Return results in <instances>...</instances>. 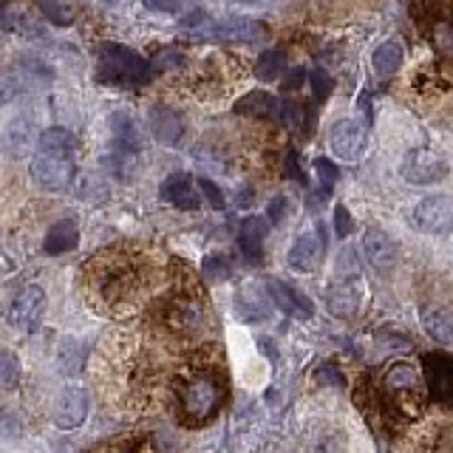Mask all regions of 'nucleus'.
Returning a JSON list of instances; mask_svg holds the SVG:
<instances>
[{
	"label": "nucleus",
	"mask_w": 453,
	"mask_h": 453,
	"mask_svg": "<svg viewBox=\"0 0 453 453\" xmlns=\"http://www.w3.org/2000/svg\"><path fill=\"white\" fill-rule=\"evenodd\" d=\"M283 71H287V54L283 51H264L258 57V63H255V77L261 82H275Z\"/></svg>",
	"instance_id": "nucleus-29"
},
{
	"label": "nucleus",
	"mask_w": 453,
	"mask_h": 453,
	"mask_svg": "<svg viewBox=\"0 0 453 453\" xmlns=\"http://www.w3.org/2000/svg\"><path fill=\"white\" fill-rule=\"evenodd\" d=\"M230 396V377L219 349L202 346L179 360L170 380L165 408L181 428L196 431L216 419Z\"/></svg>",
	"instance_id": "nucleus-2"
},
{
	"label": "nucleus",
	"mask_w": 453,
	"mask_h": 453,
	"mask_svg": "<svg viewBox=\"0 0 453 453\" xmlns=\"http://www.w3.org/2000/svg\"><path fill=\"white\" fill-rule=\"evenodd\" d=\"M42 311H46V292L35 283L23 287L9 306V326L23 334H32L42 320Z\"/></svg>",
	"instance_id": "nucleus-13"
},
{
	"label": "nucleus",
	"mask_w": 453,
	"mask_h": 453,
	"mask_svg": "<svg viewBox=\"0 0 453 453\" xmlns=\"http://www.w3.org/2000/svg\"><path fill=\"white\" fill-rule=\"evenodd\" d=\"M80 244V226L74 219H60L51 224V230L46 233L42 241V252L46 255H63L68 250H74Z\"/></svg>",
	"instance_id": "nucleus-23"
},
{
	"label": "nucleus",
	"mask_w": 453,
	"mask_h": 453,
	"mask_svg": "<svg viewBox=\"0 0 453 453\" xmlns=\"http://www.w3.org/2000/svg\"><path fill=\"white\" fill-rule=\"evenodd\" d=\"M85 417H88V394L77 386L65 388L60 403H57V425H60L63 431H71V428H80Z\"/></svg>",
	"instance_id": "nucleus-19"
},
{
	"label": "nucleus",
	"mask_w": 453,
	"mask_h": 453,
	"mask_svg": "<svg viewBox=\"0 0 453 453\" xmlns=\"http://www.w3.org/2000/svg\"><path fill=\"white\" fill-rule=\"evenodd\" d=\"M153 80V65L125 46H105L96 57V82L111 88H142Z\"/></svg>",
	"instance_id": "nucleus-7"
},
{
	"label": "nucleus",
	"mask_w": 453,
	"mask_h": 453,
	"mask_svg": "<svg viewBox=\"0 0 453 453\" xmlns=\"http://www.w3.org/2000/svg\"><path fill=\"white\" fill-rule=\"evenodd\" d=\"M315 170H318V181H320V193H332V188H334V181H337V167H334V162H329V159H320L315 162Z\"/></svg>",
	"instance_id": "nucleus-34"
},
{
	"label": "nucleus",
	"mask_w": 453,
	"mask_h": 453,
	"mask_svg": "<svg viewBox=\"0 0 453 453\" xmlns=\"http://www.w3.org/2000/svg\"><path fill=\"white\" fill-rule=\"evenodd\" d=\"M368 145V131L357 119H340L329 131V148L340 162H357L365 153Z\"/></svg>",
	"instance_id": "nucleus-14"
},
{
	"label": "nucleus",
	"mask_w": 453,
	"mask_h": 453,
	"mask_svg": "<svg viewBox=\"0 0 453 453\" xmlns=\"http://www.w3.org/2000/svg\"><path fill=\"white\" fill-rule=\"evenodd\" d=\"M85 297L96 311L117 315L153 292V266L134 247H108L82 266Z\"/></svg>",
	"instance_id": "nucleus-3"
},
{
	"label": "nucleus",
	"mask_w": 453,
	"mask_h": 453,
	"mask_svg": "<svg viewBox=\"0 0 453 453\" xmlns=\"http://www.w3.org/2000/svg\"><path fill=\"white\" fill-rule=\"evenodd\" d=\"M210 320L207 297L196 283H173L165 297L156 303V323L162 326L165 334H173L179 340L202 337Z\"/></svg>",
	"instance_id": "nucleus-5"
},
{
	"label": "nucleus",
	"mask_w": 453,
	"mask_h": 453,
	"mask_svg": "<svg viewBox=\"0 0 453 453\" xmlns=\"http://www.w3.org/2000/svg\"><path fill=\"white\" fill-rule=\"evenodd\" d=\"M40 12L46 14V20L57 23V26H71L74 23V14H71L65 0H37Z\"/></svg>",
	"instance_id": "nucleus-31"
},
{
	"label": "nucleus",
	"mask_w": 453,
	"mask_h": 453,
	"mask_svg": "<svg viewBox=\"0 0 453 453\" xmlns=\"http://www.w3.org/2000/svg\"><path fill=\"white\" fill-rule=\"evenodd\" d=\"M425 382H428L431 403L453 411V357L442 351H431L422 357Z\"/></svg>",
	"instance_id": "nucleus-11"
},
{
	"label": "nucleus",
	"mask_w": 453,
	"mask_h": 453,
	"mask_svg": "<svg viewBox=\"0 0 453 453\" xmlns=\"http://www.w3.org/2000/svg\"><path fill=\"white\" fill-rule=\"evenodd\" d=\"M184 4H188V0H145L148 9H153V12H167V14L181 12Z\"/></svg>",
	"instance_id": "nucleus-39"
},
{
	"label": "nucleus",
	"mask_w": 453,
	"mask_h": 453,
	"mask_svg": "<svg viewBox=\"0 0 453 453\" xmlns=\"http://www.w3.org/2000/svg\"><path fill=\"white\" fill-rule=\"evenodd\" d=\"M448 173V162L431 148H414L400 165V176L411 184H439Z\"/></svg>",
	"instance_id": "nucleus-12"
},
{
	"label": "nucleus",
	"mask_w": 453,
	"mask_h": 453,
	"mask_svg": "<svg viewBox=\"0 0 453 453\" xmlns=\"http://www.w3.org/2000/svg\"><path fill=\"white\" fill-rule=\"evenodd\" d=\"M309 82H311V94H315V103L318 105L326 103V99H329V94H332V88H334V80L326 74L323 68H315L309 74Z\"/></svg>",
	"instance_id": "nucleus-33"
},
{
	"label": "nucleus",
	"mask_w": 453,
	"mask_h": 453,
	"mask_svg": "<svg viewBox=\"0 0 453 453\" xmlns=\"http://www.w3.org/2000/svg\"><path fill=\"white\" fill-rule=\"evenodd\" d=\"M235 111L238 113H250V117H258V119H266V122H275V125H283L287 122V103L266 91H252L247 96H241L235 103Z\"/></svg>",
	"instance_id": "nucleus-17"
},
{
	"label": "nucleus",
	"mask_w": 453,
	"mask_h": 453,
	"mask_svg": "<svg viewBox=\"0 0 453 453\" xmlns=\"http://www.w3.org/2000/svg\"><path fill=\"white\" fill-rule=\"evenodd\" d=\"M18 380H20L18 357H14L12 351H4V357H0V386L6 391H14L18 388Z\"/></svg>",
	"instance_id": "nucleus-32"
},
{
	"label": "nucleus",
	"mask_w": 453,
	"mask_h": 453,
	"mask_svg": "<svg viewBox=\"0 0 453 453\" xmlns=\"http://www.w3.org/2000/svg\"><path fill=\"white\" fill-rule=\"evenodd\" d=\"M198 190L204 193L207 204H210L212 210H224V207H226V202H224V193L216 188V181H210V179H198Z\"/></svg>",
	"instance_id": "nucleus-36"
},
{
	"label": "nucleus",
	"mask_w": 453,
	"mask_h": 453,
	"mask_svg": "<svg viewBox=\"0 0 453 453\" xmlns=\"http://www.w3.org/2000/svg\"><path fill=\"white\" fill-rule=\"evenodd\" d=\"M428 400V382L405 360H394L377 372L363 374L354 391V403L368 422L388 436L403 434L408 425H414L425 414Z\"/></svg>",
	"instance_id": "nucleus-1"
},
{
	"label": "nucleus",
	"mask_w": 453,
	"mask_h": 453,
	"mask_svg": "<svg viewBox=\"0 0 453 453\" xmlns=\"http://www.w3.org/2000/svg\"><path fill=\"white\" fill-rule=\"evenodd\" d=\"M230 261L224 258V255H210L204 261V275L212 278V280H221V278H230Z\"/></svg>",
	"instance_id": "nucleus-35"
},
{
	"label": "nucleus",
	"mask_w": 453,
	"mask_h": 453,
	"mask_svg": "<svg viewBox=\"0 0 453 453\" xmlns=\"http://www.w3.org/2000/svg\"><path fill=\"white\" fill-rule=\"evenodd\" d=\"M411 14L434 51L453 63V0H411Z\"/></svg>",
	"instance_id": "nucleus-8"
},
{
	"label": "nucleus",
	"mask_w": 453,
	"mask_h": 453,
	"mask_svg": "<svg viewBox=\"0 0 453 453\" xmlns=\"http://www.w3.org/2000/svg\"><path fill=\"white\" fill-rule=\"evenodd\" d=\"M94 453H179V439L165 425H150V428L127 431L111 439V442L99 445Z\"/></svg>",
	"instance_id": "nucleus-9"
},
{
	"label": "nucleus",
	"mask_w": 453,
	"mask_h": 453,
	"mask_svg": "<svg viewBox=\"0 0 453 453\" xmlns=\"http://www.w3.org/2000/svg\"><path fill=\"white\" fill-rule=\"evenodd\" d=\"M150 131L153 136L162 142V145H179L184 136V119L181 113L167 108V105H156L150 108Z\"/></svg>",
	"instance_id": "nucleus-21"
},
{
	"label": "nucleus",
	"mask_w": 453,
	"mask_h": 453,
	"mask_svg": "<svg viewBox=\"0 0 453 453\" xmlns=\"http://www.w3.org/2000/svg\"><path fill=\"white\" fill-rule=\"evenodd\" d=\"M74 153H77V136L68 127H49L37 139V148L32 156V179L37 188L60 193L68 190L74 181Z\"/></svg>",
	"instance_id": "nucleus-4"
},
{
	"label": "nucleus",
	"mask_w": 453,
	"mask_h": 453,
	"mask_svg": "<svg viewBox=\"0 0 453 453\" xmlns=\"http://www.w3.org/2000/svg\"><path fill=\"white\" fill-rule=\"evenodd\" d=\"M159 196L165 198L167 204H173L179 210H196L198 204H202V198H198L196 193V184H193V176L190 173H170L162 184Z\"/></svg>",
	"instance_id": "nucleus-20"
},
{
	"label": "nucleus",
	"mask_w": 453,
	"mask_h": 453,
	"mask_svg": "<svg viewBox=\"0 0 453 453\" xmlns=\"http://www.w3.org/2000/svg\"><path fill=\"white\" fill-rule=\"evenodd\" d=\"M422 326L436 343L453 346V311L442 306H425L422 309Z\"/></svg>",
	"instance_id": "nucleus-25"
},
{
	"label": "nucleus",
	"mask_w": 453,
	"mask_h": 453,
	"mask_svg": "<svg viewBox=\"0 0 453 453\" xmlns=\"http://www.w3.org/2000/svg\"><path fill=\"white\" fill-rule=\"evenodd\" d=\"M266 295L273 297V303L280 311H287L289 318L309 320L311 311H315V306H311V301H309V297L301 289H295V287H289V283H283L278 278H269L266 280Z\"/></svg>",
	"instance_id": "nucleus-16"
},
{
	"label": "nucleus",
	"mask_w": 453,
	"mask_h": 453,
	"mask_svg": "<svg viewBox=\"0 0 453 453\" xmlns=\"http://www.w3.org/2000/svg\"><path fill=\"white\" fill-rule=\"evenodd\" d=\"M372 65H374V71L380 77H391L394 71L403 65V46H400V42H394V40L380 42V46L374 49V54H372Z\"/></svg>",
	"instance_id": "nucleus-27"
},
{
	"label": "nucleus",
	"mask_w": 453,
	"mask_h": 453,
	"mask_svg": "<svg viewBox=\"0 0 453 453\" xmlns=\"http://www.w3.org/2000/svg\"><path fill=\"white\" fill-rule=\"evenodd\" d=\"M363 252H365V261L372 264L380 275H388L391 269L396 266V244L388 233L382 230H368L363 235Z\"/></svg>",
	"instance_id": "nucleus-18"
},
{
	"label": "nucleus",
	"mask_w": 453,
	"mask_h": 453,
	"mask_svg": "<svg viewBox=\"0 0 453 453\" xmlns=\"http://www.w3.org/2000/svg\"><path fill=\"white\" fill-rule=\"evenodd\" d=\"M411 224L425 235L453 233V196L448 193L425 196L422 202L411 210Z\"/></svg>",
	"instance_id": "nucleus-10"
},
{
	"label": "nucleus",
	"mask_w": 453,
	"mask_h": 453,
	"mask_svg": "<svg viewBox=\"0 0 453 453\" xmlns=\"http://www.w3.org/2000/svg\"><path fill=\"white\" fill-rule=\"evenodd\" d=\"M181 28L190 37L210 40V42H258L266 40L269 28L255 18H224L216 20L207 12H190L181 18Z\"/></svg>",
	"instance_id": "nucleus-6"
},
{
	"label": "nucleus",
	"mask_w": 453,
	"mask_h": 453,
	"mask_svg": "<svg viewBox=\"0 0 453 453\" xmlns=\"http://www.w3.org/2000/svg\"><path fill=\"white\" fill-rule=\"evenodd\" d=\"M323 252H326V238H323V230L318 226V230H306L295 238L287 261L292 269H297V273H315L323 261Z\"/></svg>",
	"instance_id": "nucleus-15"
},
{
	"label": "nucleus",
	"mask_w": 453,
	"mask_h": 453,
	"mask_svg": "<svg viewBox=\"0 0 453 453\" xmlns=\"http://www.w3.org/2000/svg\"><path fill=\"white\" fill-rule=\"evenodd\" d=\"M326 303H329V311L337 318H351L354 311L360 309V287L354 280H340V287H332L329 289V297H326Z\"/></svg>",
	"instance_id": "nucleus-26"
},
{
	"label": "nucleus",
	"mask_w": 453,
	"mask_h": 453,
	"mask_svg": "<svg viewBox=\"0 0 453 453\" xmlns=\"http://www.w3.org/2000/svg\"><path fill=\"white\" fill-rule=\"evenodd\" d=\"M309 453H346L343 428H320L311 434Z\"/></svg>",
	"instance_id": "nucleus-28"
},
{
	"label": "nucleus",
	"mask_w": 453,
	"mask_h": 453,
	"mask_svg": "<svg viewBox=\"0 0 453 453\" xmlns=\"http://www.w3.org/2000/svg\"><path fill=\"white\" fill-rule=\"evenodd\" d=\"M4 28L6 32H18L23 37H42V28L32 18H26V14H18V18H14L12 6H6V12H4Z\"/></svg>",
	"instance_id": "nucleus-30"
},
{
	"label": "nucleus",
	"mask_w": 453,
	"mask_h": 453,
	"mask_svg": "<svg viewBox=\"0 0 453 453\" xmlns=\"http://www.w3.org/2000/svg\"><path fill=\"white\" fill-rule=\"evenodd\" d=\"M287 176H289V179H297L301 184H309L306 176H303V170H301V162H297V153H295V150L287 156Z\"/></svg>",
	"instance_id": "nucleus-41"
},
{
	"label": "nucleus",
	"mask_w": 453,
	"mask_h": 453,
	"mask_svg": "<svg viewBox=\"0 0 453 453\" xmlns=\"http://www.w3.org/2000/svg\"><path fill=\"white\" fill-rule=\"evenodd\" d=\"M241 4H261V0H241Z\"/></svg>",
	"instance_id": "nucleus-43"
},
{
	"label": "nucleus",
	"mask_w": 453,
	"mask_h": 453,
	"mask_svg": "<svg viewBox=\"0 0 453 453\" xmlns=\"http://www.w3.org/2000/svg\"><path fill=\"white\" fill-rule=\"evenodd\" d=\"M103 4H108V6H117V4H119V0H103Z\"/></svg>",
	"instance_id": "nucleus-42"
},
{
	"label": "nucleus",
	"mask_w": 453,
	"mask_h": 453,
	"mask_svg": "<svg viewBox=\"0 0 453 453\" xmlns=\"http://www.w3.org/2000/svg\"><path fill=\"white\" fill-rule=\"evenodd\" d=\"M269 224L258 216H250L241 221V230H238V247L244 252V258L250 264H261L264 258V238H266Z\"/></svg>",
	"instance_id": "nucleus-22"
},
{
	"label": "nucleus",
	"mask_w": 453,
	"mask_h": 453,
	"mask_svg": "<svg viewBox=\"0 0 453 453\" xmlns=\"http://www.w3.org/2000/svg\"><path fill=\"white\" fill-rule=\"evenodd\" d=\"M334 230H337L340 238H346V235L354 233V221H351L349 210H346L343 204H337V207H334Z\"/></svg>",
	"instance_id": "nucleus-38"
},
{
	"label": "nucleus",
	"mask_w": 453,
	"mask_h": 453,
	"mask_svg": "<svg viewBox=\"0 0 453 453\" xmlns=\"http://www.w3.org/2000/svg\"><path fill=\"white\" fill-rule=\"evenodd\" d=\"M289 202H287V196H275L273 198V204H269V221L273 224H280L283 221V212H287Z\"/></svg>",
	"instance_id": "nucleus-40"
},
{
	"label": "nucleus",
	"mask_w": 453,
	"mask_h": 453,
	"mask_svg": "<svg viewBox=\"0 0 453 453\" xmlns=\"http://www.w3.org/2000/svg\"><path fill=\"white\" fill-rule=\"evenodd\" d=\"M235 315L244 323H261L269 315V303L258 287H241L235 292Z\"/></svg>",
	"instance_id": "nucleus-24"
},
{
	"label": "nucleus",
	"mask_w": 453,
	"mask_h": 453,
	"mask_svg": "<svg viewBox=\"0 0 453 453\" xmlns=\"http://www.w3.org/2000/svg\"><path fill=\"white\" fill-rule=\"evenodd\" d=\"M315 382L318 386H343V374H340L332 363H323L315 372Z\"/></svg>",
	"instance_id": "nucleus-37"
}]
</instances>
